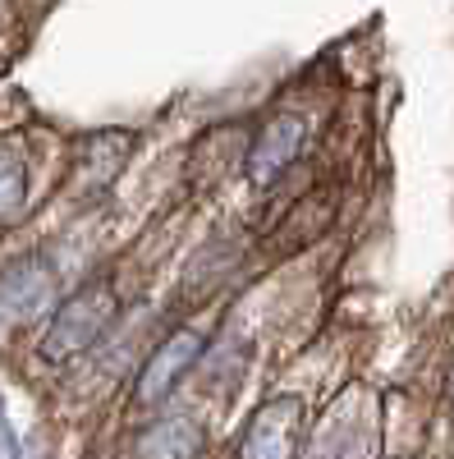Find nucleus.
Here are the masks:
<instances>
[{"label":"nucleus","mask_w":454,"mask_h":459,"mask_svg":"<svg viewBox=\"0 0 454 459\" xmlns=\"http://www.w3.org/2000/svg\"><path fill=\"white\" fill-rule=\"evenodd\" d=\"M23 198H28V166L10 143H0V221L19 216Z\"/></svg>","instance_id":"nucleus-9"},{"label":"nucleus","mask_w":454,"mask_h":459,"mask_svg":"<svg viewBox=\"0 0 454 459\" xmlns=\"http://www.w3.org/2000/svg\"><path fill=\"white\" fill-rule=\"evenodd\" d=\"M395 459H413V455H395Z\"/></svg>","instance_id":"nucleus-11"},{"label":"nucleus","mask_w":454,"mask_h":459,"mask_svg":"<svg viewBox=\"0 0 454 459\" xmlns=\"http://www.w3.org/2000/svg\"><path fill=\"white\" fill-rule=\"evenodd\" d=\"M56 294V266L47 253H23L0 272V326L32 322Z\"/></svg>","instance_id":"nucleus-3"},{"label":"nucleus","mask_w":454,"mask_h":459,"mask_svg":"<svg viewBox=\"0 0 454 459\" xmlns=\"http://www.w3.org/2000/svg\"><path fill=\"white\" fill-rule=\"evenodd\" d=\"M116 317H120L116 285H110L106 276L88 281L83 290H73L56 308V317H51V326L42 335V359L47 363H73L79 354H88L110 326H116Z\"/></svg>","instance_id":"nucleus-1"},{"label":"nucleus","mask_w":454,"mask_h":459,"mask_svg":"<svg viewBox=\"0 0 454 459\" xmlns=\"http://www.w3.org/2000/svg\"><path fill=\"white\" fill-rule=\"evenodd\" d=\"M303 143H308V120H303V115H294V110L271 115V120L257 129L253 147H248V161H244L248 179H253L257 188L276 184V179H280V175H285V170L298 161Z\"/></svg>","instance_id":"nucleus-5"},{"label":"nucleus","mask_w":454,"mask_h":459,"mask_svg":"<svg viewBox=\"0 0 454 459\" xmlns=\"http://www.w3.org/2000/svg\"><path fill=\"white\" fill-rule=\"evenodd\" d=\"M0 459H19V437H14V423H10L5 404H0Z\"/></svg>","instance_id":"nucleus-10"},{"label":"nucleus","mask_w":454,"mask_h":459,"mask_svg":"<svg viewBox=\"0 0 454 459\" xmlns=\"http://www.w3.org/2000/svg\"><path fill=\"white\" fill-rule=\"evenodd\" d=\"M133 152V138L129 134H92L88 143H79V161H73V175H79L83 194L97 198L106 194L110 184H116V175L124 170Z\"/></svg>","instance_id":"nucleus-7"},{"label":"nucleus","mask_w":454,"mask_h":459,"mask_svg":"<svg viewBox=\"0 0 454 459\" xmlns=\"http://www.w3.org/2000/svg\"><path fill=\"white\" fill-rule=\"evenodd\" d=\"M202 423L193 413H161L133 441V459H198Z\"/></svg>","instance_id":"nucleus-6"},{"label":"nucleus","mask_w":454,"mask_h":459,"mask_svg":"<svg viewBox=\"0 0 454 459\" xmlns=\"http://www.w3.org/2000/svg\"><path fill=\"white\" fill-rule=\"evenodd\" d=\"M202 350H207L202 331H193V326H175V331L157 344V350L147 354V363H142V372H138V386H133L138 404H157L161 395H170V391H175V381L198 368Z\"/></svg>","instance_id":"nucleus-4"},{"label":"nucleus","mask_w":454,"mask_h":459,"mask_svg":"<svg viewBox=\"0 0 454 459\" xmlns=\"http://www.w3.org/2000/svg\"><path fill=\"white\" fill-rule=\"evenodd\" d=\"M303 428H308V404H303V395H276L248 418L239 459H298Z\"/></svg>","instance_id":"nucleus-2"},{"label":"nucleus","mask_w":454,"mask_h":459,"mask_svg":"<svg viewBox=\"0 0 454 459\" xmlns=\"http://www.w3.org/2000/svg\"><path fill=\"white\" fill-rule=\"evenodd\" d=\"M330 216H335V203L330 198H303L294 212H289V221H285V230H280V248L285 253H294L303 239H317L321 230L330 225Z\"/></svg>","instance_id":"nucleus-8"}]
</instances>
